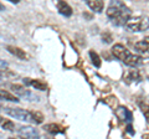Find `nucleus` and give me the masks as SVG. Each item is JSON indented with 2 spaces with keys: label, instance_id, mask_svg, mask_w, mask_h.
Here are the masks:
<instances>
[{
  "label": "nucleus",
  "instance_id": "3",
  "mask_svg": "<svg viewBox=\"0 0 149 139\" xmlns=\"http://www.w3.org/2000/svg\"><path fill=\"white\" fill-rule=\"evenodd\" d=\"M1 109L5 114L10 115V117L15 118L17 120L37 124L34 114H32V111H27V109H22V108H17V107H8V106H4V107H1Z\"/></svg>",
  "mask_w": 149,
  "mask_h": 139
},
{
  "label": "nucleus",
  "instance_id": "16",
  "mask_svg": "<svg viewBox=\"0 0 149 139\" xmlns=\"http://www.w3.org/2000/svg\"><path fill=\"white\" fill-rule=\"evenodd\" d=\"M1 127H3V129L9 131V132H14V131H15V124H14L13 120L5 119V120H4V123L1 124Z\"/></svg>",
  "mask_w": 149,
  "mask_h": 139
},
{
  "label": "nucleus",
  "instance_id": "13",
  "mask_svg": "<svg viewBox=\"0 0 149 139\" xmlns=\"http://www.w3.org/2000/svg\"><path fill=\"white\" fill-rule=\"evenodd\" d=\"M44 131H46V132L50 133V134H54V136H56V134L63 133V128L60 127L58 124L50 123V124H45V126H44Z\"/></svg>",
  "mask_w": 149,
  "mask_h": 139
},
{
  "label": "nucleus",
  "instance_id": "6",
  "mask_svg": "<svg viewBox=\"0 0 149 139\" xmlns=\"http://www.w3.org/2000/svg\"><path fill=\"white\" fill-rule=\"evenodd\" d=\"M133 46L138 52V56H141L142 58H149V36L134 42Z\"/></svg>",
  "mask_w": 149,
  "mask_h": 139
},
{
  "label": "nucleus",
  "instance_id": "15",
  "mask_svg": "<svg viewBox=\"0 0 149 139\" xmlns=\"http://www.w3.org/2000/svg\"><path fill=\"white\" fill-rule=\"evenodd\" d=\"M90 57H91V61H92V63L95 65L96 67H101V58H100V56L97 55V52H95L93 50H91L90 51Z\"/></svg>",
  "mask_w": 149,
  "mask_h": 139
},
{
  "label": "nucleus",
  "instance_id": "21",
  "mask_svg": "<svg viewBox=\"0 0 149 139\" xmlns=\"http://www.w3.org/2000/svg\"><path fill=\"white\" fill-rule=\"evenodd\" d=\"M4 120H5V119H4V118L1 117V115H0V126H1V124L4 123Z\"/></svg>",
  "mask_w": 149,
  "mask_h": 139
},
{
  "label": "nucleus",
  "instance_id": "19",
  "mask_svg": "<svg viewBox=\"0 0 149 139\" xmlns=\"http://www.w3.org/2000/svg\"><path fill=\"white\" fill-rule=\"evenodd\" d=\"M5 67H8V63L3 61V60H0V68H5Z\"/></svg>",
  "mask_w": 149,
  "mask_h": 139
},
{
  "label": "nucleus",
  "instance_id": "14",
  "mask_svg": "<svg viewBox=\"0 0 149 139\" xmlns=\"http://www.w3.org/2000/svg\"><path fill=\"white\" fill-rule=\"evenodd\" d=\"M17 75H15L14 72L11 71H8V70H0V83L5 82V81H9L11 78H16Z\"/></svg>",
  "mask_w": 149,
  "mask_h": 139
},
{
  "label": "nucleus",
  "instance_id": "24",
  "mask_svg": "<svg viewBox=\"0 0 149 139\" xmlns=\"http://www.w3.org/2000/svg\"><path fill=\"white\" fill-rule=\"evenodd\" d=\"M0 139H1V137H0Z\"/></svg>",
  "mask_w": 149,
  "mask_h": 139
},
{
  "label": "nucleus",
  "instance_id": "8",
  "mask_svg": "<svg viewBox=\"0 0 149 139\" xmlns=\"http://www.w3.org/2000/svg\"><path fill=\"white\" fill-rule=\"evenodd\" d=\"M24 83L27 86H31L32 88H35L36 91H41L44 92L47 90V85L41 81V80H34V78H24Z\"/></svg>",
  "mask_w": 149,
  "mask_h": 139
},
{
  "label": "nucleus",
  "instance_id": "7",
  "mask_svg": "<svg viewBox=\"0 0 149 139\" xmlns=\"http://www.w3.org/2000/svg\"><path fill=\"white\" fill-rule=\"evenodd\" d=\"M19 136H21L25 139H40V133L37 129L31 126H21L19 127Z\"/></svg>",
  "mask_w": 149,
  "mask_h": 139
},
{
  "label": "nucleus",
  "instance_id": "9",
  "mask_svg": "<svg viewBox=\"0 0 149 139\" xmlns=\"http://www.w3.org/2000/svg\"><path fill=\"white\" fill-rule=\"evenodd\" d=\"M56 8H57V11L63 16H71L72 15V8L68 5V3L66 1H58L56 4Z\"/></svg>",
  "mask_w": 149,
  "mask_h": 139
},
{
  "label": "nucleus",
  "instance_id": "11",
  "mask_svg": "<svg viewBox=\"0 0 149 139\" xmlns=\"http://www.w3.org/2000/svg\"><path fill=\"white\" fill-rule=\"evenodd\" d=\"M6 50H8L11 55L16 56L17 58H20V60H26V58H27V54H26L22 49L17 47V46H11V45H9V46H6Z\"/></svg>",
  "mask_w": 149,
  "mask_h": 139
},
{
  "label": "nucleus",
  "instance_id": "18",
  "mask_svg": "<svg viewBox=\"0 0 149 139\" xmlns=\"http://www.w3.org/2000/svg\"><path fill=\"white\" fill-rule=\"evenodd\" d=\"M32 114H34V117L36 119V123L37 124H41L42 123V120H44V114L39 112V111H32Z\"/></svg>",
  "mask_w": 149,
  "mask_h": 139
},
{
  "label": "nucleus",
  "instance_id": "23",
  "mask_svg": "<svg viewBox=\"0 0 149 139\" xmlns=\"http://www.w3.org/2000/svg\"><path fill=\"white\" fill-rule=\"evenodd\" d=\"M0 109H1V106H0Z\"/></svg>",
  "mask_w": 149,
  "mask_h": 139
},
{
  "label": "nucleus",
  "instance_id": "1",
  "mask_svg": "<svg viewBox=\"0 0 149 139\" xmlns=\"http://www.w3.org/2000/svg\"><path fill=\"white\" fill-rule=\"evenodd\" d=\"M107 17L116 26H125L132 15L130 9L122 1H111L107 8Z\"/></svg>",
  "mask_w": 149,
  "mask_h": 139
},
{
  "label": "nucleus",
  "instance_id": "2",
  "mask_svg": "<svg viewBox=\"0 0 149 139\" xmlns=\"http://www.w3.org/2000/svg\"><path fill=\"white\" fill-rule=\"evenodd\" d=\"M111 51L116 58H118L119 61H122L124 65H127L129 67H138L143 65V58L136 54H132L122 44H114L112 46Z\"/></svg>",
  "mask_w": 149,
  "mask_h": 139
},
{
  "label": "nucleus",
  "instance_id": "20",
  "mask_svg": "<svg viewBox=\"0 0 149 139\" xmlns=\"http://www.w3.org/2000/svg\"><path fill=\"white\" fill-rule=\"evenodd\" d=\"M3 10H5V6H4L1 3H0V11H3Z\"/></svg>",
  "mask_w": 149,
  "mask_h": 139
},
{
  "label": "nucleus",
  "instance_id": "4",
  "mask_svg": "<svg viewBox=\"0 0 149 139\" xmlns=\"http://www.w3.org/2000/svg\"><path fill=\"white\" fill-rule=\"evenodd\" d=\"M125 29L130 32H142L149 29V19L147 16H136L130 17L125 24Z\"/></svg>",
  "mask_w": 149,
  "mask_h": 139
},
{
  "label": "nucleus",
  "instance_id": "10",
  "mask_svg": "<svg viewBox=\"0 0 149 139\" xmlns=\"http://www.w3.org/2000/svg\"><path fill=\"white\" fill-rule=\"evenodd\" d=\"M0 101H4V102H11V103H17L19 101V97H16L14 93L5 90H1L0 88Z\"/></svg>",
  "mask_w": 149,
  "mask_h": 139
},
{
  "label": "nucleus",
  "instance_id": "17",
  "mask_svg": "<svg viewBox=\"0 0 149 139\" xmlns=\"http://www.w3.org/2000/svg\"><path fill=\"white\" fill-rule=\"evenodd\" d=\"M141 80V75H139L138 71H129L128 76H127V81L128 82H132V81H139Z\"/></svg>",
  "mask_w": 149,
  "mask_h": 139
},
{
  "label": "nucleus",
  "instance_id": "12",
  "mask_svg": "<svg viewBox=\"0 0 149 139\" xmlns=\"http://www.w3.org/2000/svg\"><path fill=\"white\" fill-rule=\"evenodd\" d=\"M86 5L90 8L92 11L102 13V10H103V8H104V3L101 1V0H87Z\"/></svg>",
  "mask_w": 149,
  "mask_h": 139
},
{
  "label": "nucleus",
  "instance_id": "5",
  "mask_svg": "<svg viewBox=\"0 0 149 139\" xmlns=\"http://www.w3.org/2000/svg\"><path fill=\"white\" fill-rule=\"evenodd\" d=\"M10 90L14 92V95L16 97H21V98H25L26 101H30V102H34L35 99H37V97L32 93L31 91L26 90L24 86L21 85H16V83H13L10 85Z\"/></svg>",
  "mask_w": 149,
  "mask_h": 139
},
{
  "label": "nucleus",
  "instance_id": "22",
  "mask_svg": "<svg viewBox=\"0 0 149 139\" xmlns=\"http://www.w3.org/2000/svg\"><path fill=\"white\" fill-rule=\"evenodd\" d=\"M9 139H25V138H9Z\"/></svg>",
  "mask_w": 149,
  "mask_h": 139
}]
</instances>
